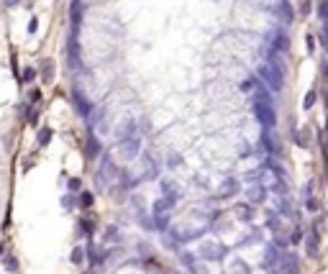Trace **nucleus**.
Instances as JSON below:
<instances>
[{"instance_id": "obj_1", "label": "nucleus", "mask_w": 328, "mask_h": 274, "mask_svg": "<svg viewBox=\"0 0 328 274\" xmlns=\"http://www.w3.org/2000/svg\"><path fill=\"white\" fill-rule=\"evenodd\" d=\"M259 80L267 82L272 93H282V87H284V74L277 72L272 64H262L259 67Z\"/></svg>"}, {"instance_id": "obj_2", "label": "nucleus", "mask_w": 328, "mask_h": 274, "mask_svg": "<svg viewBox=\"0 0 328 274\" xmlns=\"http://www.w3.org/2000/svg\"><path fill=\"white\" fill-rule=\"evenodd\" d=\"M228 254V246L226 244H216V241H208L200 246V259L202 261H223Z\"/></svg>"}, {"instance_id": "obj_3", "label": "nucleus", "mask_w": 328, "mask_h": 274, "mask_svg": "<svg viewBox=\"0 0 328 274\" xmlns=\"http://www.w3.org/2000/svg\"><path fill=\"white\" fill-rule=\"evenodd\" d=\"M254 115H257V121L264 126V131H272V128L277 126L274 105H262V103H254Z\"/></svg>"}, {"instance_id": "obj_4", "label": "nucleus", "mask_w": 328, "mask_h": 274, "mask_svg": "<svg viewBox=\"0 0 328 274\" xmlns=\"http://www.w3.org/2000/svg\"><path fill=\"white\" fill-rule=\"evenodd\" d=\"M69 100H72V105H74V113L79 115V118H90V113H93V105L88 103V98L82 95L79 90H72Z\"/></svg>"}, {"instance_id": "obj_5", "label": "nucleus", "mask_w": 328, "mask_h": 274, "mask_svg": "<svg viewBox=\"0 0 328 274\" xmlns=\"http://www.w3.org/2000/svg\"><path fill=\"white\" fill-rule=\"evenodd\" d=\"M139 154H141V141L139 139H129V141L118 144V156H120V159L131 162V159H136Z\"/></svg>"}, {"instance_id": "obj_6", "label": "nucleus", "mask_w": 328, "mask_h": 274, "mask_svg": "<svg viewBox=\"0 0 328 274\" xmlns=\"http://www.w3.org/2000/svg\"><path fill=\"white\" fill-rule=\"evenodd\" d=\"M318 251H320V231L315 223L313 231L305 233V254H308V259H318Z\"/></svg>"}, {"instance_id": "obj_7", "label": "nucleus", "mask_w": 328, "mask_h": 274, "mask_svg": "<svg viewBox=\"0 0 328 274\" xmlns=\"http://www.w3.org/2000/svg\"><path fill=\"white\" fill-rule=\"evenodd\" d=\"M287 49H290V36H287L284 28H277L272 33V54H287Z\"/></svg>"}, {"instance_id": "obj_8", "label": "nucleus", "mask_w": 328, "mask_h": 274, "mask_svg": "<svg viewBox=\"0 0 328 274\" xmlns=\"http://www.w3.org/2000/svg\"><path fill=\"white\" fill-rule=\"evenodd\" d=\"M282 259H284V251H282V249H277V246L272 244V246H267V251H264V261H262V264H264L267 269H272V271H274V269L282 264Z\"/></svg>"}, {"instance_id": "obj_9", "label": "nucleus", "mask_w": 328, "mask_h": 274, "mask_svg": "<svg viewBox=\"0 0 328 274\" xmlns=\"http://www.w3.org/2000/svg\"><path fill=\"white\" fill-rule=\"evenodd\" d=\"M129 139H136V121H134V118L123 121V123L115 128V141H118V144L129 141Z\"/></svg>"}, {"instance_id": "obj_10", "label": "nucleus", "mask_w": 328, "mask_h": 274, "mask_svg": "<svg viewBox=\"0 0 328 274\" xmlns=\"http://www.w3.org/2000/svg\"><path fill=\"white\" fill-rule=\"evenodd\" d=\"M236 192H238V179L236 177H226L218 187V200H231L236 198Z\"/></svg>"}, {"instance_id": "obj_11", "label": "nucleus", "mask_w": 328, "mask_h": 274, "mask_svg": "<svg viewBox=\"0 0 328 274\" xmlns=\"http://www.w3.org/2000/svg\"><path fill=\"white\" fill-rule=\"evenodd\" d=\"M272 274H300V266H298V256L295 254H284L282 264L272 271Z\"/></svg>"}, {"instance_id": "obj_12", "label": "nucleus", "mask_w": 328, "mask_h": 274, "mask_svg": "<svg viewBox=\"0 0 328 274\" xmlns=\"http://www.w3.org/2000/svg\"><path fill=\"white\" fill-rule=\"evenodd\" d=\"M246 198H249V205H262L267 198V187L264 185H252L246 190Z\"/></svg>"}, {"instance_id": "obj_13", "label": "nucleus", "mask_w": 328, "mask_h": 274, "mask_svg": "<svg viewBox=\"0 0 328 274\" xmlns=\"http://www.w3.org/2000/svg\"><path fill=\"white\" fill-rule=\"evenodd\" d=\"M175 205H177V200H175V198H167V195H164V198L154 200L151 213H154V215H167V210H172Z\"/></svg>"}, {"instance_id": "obj_14", "label": "nucleus", "mask_w": 328, "mask_h": 274, "mask_svg": "<svg viewBox=\"0 0 328 274\" xmlns=\"http://www.w3.org/2000/svg\"><path fill=\"white\" fill-rule=\"evenodd\" d=\"M100 139L90 131V136H88V141H85V156H88V159L93 162V159H98V156H100Z\"/></svg>"}, {"instance_id": "obj_15", "label": "nucleus", "mask_w": 328, "mask_h": 274, "mask_svg": "<svg viewBox=\"0 0 328 274\" xmlns=\"http://www.w3.org/2000/svg\"><path fill=\"white\" fill-rule=\"evenodd\" d=\"M233 215H236L238 220H243V223H249V220H254V205H249V203H236V205H233Z\"/></svg>"}, {"instance_id": "obj_16", "label": "nucleus", "mask_w": 328, "mask_h": 274, "mask_svg": "<svg viewBox=\"0 0 328 274\" xmlns=\"http://www.w3.org/2000/svg\"><path fill=\"white\" fill-rule=\"evenodd\" d=\"M272 11H274V16L282 21V23H293V6L290 3H277V6H272Z\"/></svg>"}, {"instance_id": "obj_17", "label": "nucleus", "mask_w": 328, "mask_h": 274, "mask_svg": "<svg viewBox=\"0 0 328 274\" xmlns=\"http://www.w3.org/2000/svg\"><path fill=\"white\" fill-rule=\"evenodd\" d=\"M38 74H41V80H44L47 85H52V80H54V62L52 59H41Z\"/></svg>"}, {"instance_id": "obj_18", "label": "nucleus", "mask_w": 328, "mask_h": 274, "mask_svg": "<svg viewBox=\"0 0 328 274\" xmlns=\"http://www.w3.org/2000/svg\"><path fill=\"white\" fill-rule=\"evenodd\" d=\"M93 233H95V220L93 218H79L77 223V236H88L93 241Z\"/></svg>"}, {"instance_id": "obj_19", "label": "nucleus", "mask_w": 328, "mask_h": 274, "mask_svg": "<svg viewBox=\"0 0 328 274\" xmlns=\"http://www.w3.org/2000/svg\"><path fill=\"white\" fill-rule=\"evenodd\" d=\"M85 8H88V6H85V3H77V0L69 6V21H72V28H79V23H82V11H85Z\"/></svg>"}, {"instance_id": "obj_20", "label": "nucleus", "mask_w": 328, "mask_h": 274, "mask_svg": "<svg viewBox=\"0 0 328 274\" xmlns=\"http://www.w3.org/2000/svg\"><path fill=\"white\" fill-rule=\"evenodd\" d=\"M226 274H252V269H249V264H246L243 259H233L226 266Z\"/></svg>"}, {"instance_id": "obj_21", "label": "nucleus", "mask_w": 328, "mask_h": 274, "mask_svg": "<svg viewBox=\"0 0 328 274\" xmlns=\"http://www.w3.org/2000/svg\"><path fill=\"white\" fill-rule=\"evenodd\" d=\"M144 164H146V177H144V179H156V177H159V164H156V159H151V156L146 154V156H144Z\"/></svg>"}, {"instance_id": "obj_22", "label": "nucleus", "mask_w": 328, "mask_h": 274, "mask_svg": "<svg viewBox=\"0 0 328 274\" xmlns=\"http://www.w3.org/2000/svg\"><path fill=\"white\" fill-rule=\"evenodd\" d=\"M293 141L300 146V149H308L310 146V141H308V128H293Z\"/></svg>"}, {"instance_id": "obj_23", "label": "nucleus", "mask_w": 328, "mask_h": 274, "mask_svg": "<svg viewBox=\"0 0 328 274\" xmlns=\"http://www.w3.org/2000/svg\"><path fill=\"white\" fill-rule=\"evenodd\" d=\"M161 190L167 192V198H175V200H180V187H177L172 179H161Z\"/></svg>"}, {"instance_id": "obj_24", "label": "nucleus", "mask_w": 328, "mask_h": 274, "mask_svg": "<svg viewBox=\"0 0 328 274\" xmlns=\"http://www.w3.org/2000/svg\"><path fill=\"white\" fill-rule=\"evenodd\" d=\"M36 74H38L36 67H26V69L21 72V82H23V85H31V82L36 80Z\"/></svg>"}, {"instance_id": "obj_25", "label": "nucleus", "mask_w": 328, "mask_h": 274, "mask_svg": "<svg viewBox=\"0 0 328 274\" xmlns=\"http://www.w3.org/2000/svg\"><path fill=\"white\" fill-rule=\"evenodd\" d=\"M267 164H269V169H272V172L277 174V179H287V169H284V167H282V164H279L277 159H269Z\"/></svg>"}, {"instance_id": "obj_26", "label": "nucleus", "mask_w": 328, "mask_h": 274, "mask_svg": "<svg viewBox=\"0 0 328 274\" xmlns=\"http://www.w3.org/2000/svg\"><path fill=\"white\" fill-rule=\"evenodd\" d=\"M52 136H54V131H52V128H41V131H38V136H36V144H38V146H47V144L52 141Z\"/></svg>"}, {"instance_id": "obj_27", "label": "nucleus", "mask_w": 328, "mask_h": 274, "mask_svg": "<svg viewBox=\"0 0 328 274\" xmlns=\"http://www.w3.org/2000/svg\"><path fill=\"white\" fill-rule=\"evenodd\" d=\"M151 223H154L156 231H167V228H170V215H154Z\"/></svg>"}, {"instance_id": "obj_28", "label": "nucleus", "mask_w": 328, "mask_h": 274, "mask_svg": "<svg viewBox=\"0 0 328 274\" xmlns=\"http://www.w3.org/2000/svg\"><path fill=\"white\" fill-rule=\"evenodd\" d=\"M315 98H318V90L313 87V90H308V95H305V100H303V108L305 110H310L313 105H315Z\"/></svg>"}, {"instance_id": "obj_29", "label": "nucleus", "mask_w": 328, "mask_h": 274, "mask_svg": "<svg viewBox=\"0 0 328 274\" xmlns=\"http://www.w3.org/2000/svg\"><path fill=\"white\" fill-rule=\"evenodd\" d=\"M3 266H6L8 271H18V261H16V256H13V254H6V256H3Z\"/></svg>"}, {"instance_id": "obj_30", "label": "nucleus", "mask_w": 328, "mask_h": 274, "mask_svg": "<svg viewBox=\"0 0 328 274\" xmlns=\"http://www.w3.org/2000/svg\"><path fill=\"white\" fill-rule=\"evenodd\" d=\"M93 203H95V195L93 192H82L79 195V205L82 208H93Z\"/></svg>"}, {"instance_id": "obj_31", "label": "nucleus", "mask_w": 328, "mask_h": 274, "mask_svg": "<svg viewBox=\"0 0 328 274\" xmlns=\"http://www.w3.org/2000/svg\"><path fill=\"white\" fill-rule=\"evenodd\" d=\"M77 203H79V200L74 198L72 192H69V195H64V198H62V208H64V210H72V208H74Z\"/></svg>"}, {"instance_id": "obj_32", "label": "nucleus", "mask_w": 328, "mask_h": 274, "mask_svg": "<svg viewBox=\"0 0 328 274\" xmlns=\"http://www.w3.org/2000/svg\"><path fill=\"white\" fill-rule=\"evenodd\" d=\"M82 256H85V249H82V246H77V249H72V254H69V261H72V264H82Z\"/></svg>"}, {"instance_id": "obj_33", "label": "nucleus", "mask_w": 328, "mask_h": 274, "mask_svg": "<svg viewBox=\"0 0 328 274\" xmlns=\"http://www.w3.org/2000/svg\"><path fill=\"white\" fill-rule=\"evenodd\" d=\"M23 113H26V123H31V126H36V123H38V110H33V108H26Z\"/></svg>"}, {"instance_id": "obj_34", "label": "nucleus", "mask_w": 328, "mask_h": 274, "mask_svg": "<svg viewBox=\"0 0 328 274\" xmlns=\"http://www.w3.org/2000/svg\"><path fill=\"white\" fill-rule=\"evenodd\" d=\"M254 241H262V233L259 231H252L249 236H246L243 241H238V246H246V244H254Z\"/></svg>"}, {"instance_id": "obj_35", "label": "nucleus", "mask_w": 328, "mask_h": 274, "mask_svg": "<svg viewBox=\"0 0 328 274\" xmlns=\"http://www.w3.org/2000/svg\"><path fill=\"white\" fill-rule=\"evenodd\" d=\"M300 241H305V233H303L300 228H295V231L290 233V244H300Z\"/></svg>"}, {"instance_id": "obj_36", "label": "nucleus", "mask_w": 328, "mask_h": 274, "mask_svg": "<svg viewBox=\"0 0 328 274\" xmlns=\"http://www.w3.org/2000/svg\"><path fill=\"white\" fill-rule=\"evenodd\" d=\"M318 16L323 18V26H328V3H318Z\"/></svg>"}, {"instance_id": "obj_37", "label": "nucleus", "mask_w": 328, "mask_h": 274, "mask_svg": "<svg viewBox=\"0 0 328 274\" xmlns=\"http://www.w3.org/2000/svg\"><path fill=\"white\" fill-rule=\"evenodd\" d=\"M318 38H320V44H323V49L328 52V26H323V28L318 31Z\"/></svg>"}, {"instance_id": "obj_38", "label": "nucleus", "mask_w": 328, "mask_h": 274, "mask_svg": "<svg viewBox=\"0 0 328 274\" xmlns=\"http://www.w3.org/2000/svg\"><path fill=\"white\" fill-rule=\"evenodd\" d=\"M105 241L110 244V241H118V228L115 225H110L108 231H105Z\"/></svg>"}, {"instance_id": "obj_39", "label": "nucleus", "mask_w": 328, "mask_h": 274, "mask_svg": "<svg viewBox=\"0 0 328 274\" xmlns=\"http://www.w3.org/2000/svg\"><path fill=\"white\" fill-rule=\"evenodd\" d=\"M67 187H69V192H77V190L82 187V182H79V177H69V179H67Z\"/></svg>"}, {"instance_id": "obj_40", "label": "nucleus", "mask_w": 328, "mask_h": 274, "mask_svg": "<svg viewBox=\"0 0 328 274\" xmlns=\"http://www.w3.org/2000/svg\"><path fill=\"white\" fill-rule=\"evenodd\" d=\"M167 164H170L172 169H175V167H180V164H182V156H180V154H170V159H167Z\"/></svg>"}, {"instance_id": "obj_41", "label": "nucleus", "mask_w": 328, "mask_h": 274, "mask_svg": "<svg viewBox=\"0 0 328 274\" xmlns=\"http://www.w3.org/2000/svg\"><path fill=\"white\" fill-rule=\"evenodd\" d=\"M38 100H41V90H36V87H33V90L28 93V103H38Z\"/></svg>"}, {"instance_id": "obj_42", "label": "nucleus", "mask_w": 328, "mask_h": 274, "mask_svg": "<svg viewBox=\"0 0 328 274\" xmlns=\"http://www.w3.org/2000/svg\"><path fill=\"white\" fill-rule=\"evenodd\" d=\"M320 74L328 77V54H323V59H320Z\"/></svg>"}, {"instance_id": "obj_43", "label": "nucleus", "mask_w": 328, "mask_h": 274, "mask_svg": "<svg viewBox=\"0 0 328 274\" xmlns=\"http://www.w3.org/2000/svg\"><path fill=\"white\" fill-rule=\"evenodd\" d=\"M36 28H38V18L33 16V18L28 21V33H36Z\"/></svg>"}, {"instance_id": "obj_44", "label": "nucleus", "mask_w": 328, "mask_h": 274, "mask_svg": "<svg viewBox=\"0 0 328 274\" xmlns=\"http://www.w3.org/2000/svg\"><path fill=\"white\" fill-rule=\"evenodd\" d=\"M305 44H308V52L313 54V52H315V38H313L310 33H308V38H305Z\"/></svg>"}, {"instance_id": "obj_45", "label": "nucleus", "mask_w": 328, "mask_h": 274, "mask_svg": "<svg viewBox=\"0 0 328 274\" xmlns=\"http://www.w3.org/2000/svg\"><path fill=\"white\" fill-rule=\"evenodd\" d=\"M310 3H300V16H310Z\"/></svg>"}, {"instance_id": "obj_46", "label": "nucleus", "mask_w": 328, "mask_h": 274, "mask_svg": "<svg viewBox=\"0 0 328 274\" xmlns=\"http://www.w3.org/2000/svg\"><path fill=\"white\" fill-rule=\"evenodd\" d=\"M305 205H308V210H313V213H315V210L320 208V203H318V200H308Z\"/></svg>"}, {"instance_id": "obj_47", "label": "nucleus", "mask_w": 328, "mask_h": 274, "mask_svg": "<svg viewBox=\"0 0 328 274\" xmlns=\"http://www.w3.org/2000/svg\"><path fill=\"white\" fill-rule=\"evenodd\" d=\"M323 154H325V162H328V141H323Z\"/></svg>"}, {"instance_id": "obj_48", "label": "nucleus", "mask_w": 328, "mask_h": 274, "mask_svg": "<svg viewBox=\"0 0 328 274\" xmlns=\"http://www.w3.org/2000/svg\"><path fill=\"white\" fill-rule=\"evenodd\" d=\"M0 256H6V254H3V244H0Z\"/></svg>"}, {"instance_id": "obj_49", "label": "nucleus", "mask_w": 328, "mask_h": 274, "mask_svg": "<svg viewBox=\"0 0 328 274\" xmlns=\"http://www.w3.org/2000/svg\"><path fill=\"white\" fill-rule=\"evenodd\" d=\"M325 103H328V90H325Z\"/></svg>"}, {"instance_id": "obj_50", "label": "nucleus", "mask_w": 328, "mask_h": 274, "mask_svg": "<svg viewBox=\"0 0 328 274\" xmlns=\"http://www.w3.org/2000/svg\"><path fill=\"white\" fill-rule=\"evenodd\" d=\"M325 131H328V118H325Z\"/></svg>"}, {"instance_id": "obj_51", "label": "nucleus", "mask_w": 328, "mask_h": 274, "mask_svg": "<svg viewBox=\"0 0 328 274\" xmlns=\"http://www.w3.org/2000/svg\"><path fill=\"white\" fill-rule=\"evenodd\" d=\"M85 274H93V271H85Z\"/></svg>"}]
</instances>
